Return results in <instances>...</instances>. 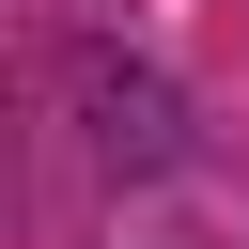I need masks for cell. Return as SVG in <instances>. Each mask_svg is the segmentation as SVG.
<instances>
[{
	"instance_id": "1",
	"label": "cell",
	"mask_w": 249,
	"mask_h": 249,
	"mask_svg": "<svg viewBox=\"0 0 249 249\" xmlns=\"http://www.w3.org/2000/svg\"><path fill=\"white\" fill-rule=\"evenodd\" d=\"M78 124H93V156H109V171H171V156H187L171 78H156V62H124V47H78Z\"/></svg>"
}]
</instances>
